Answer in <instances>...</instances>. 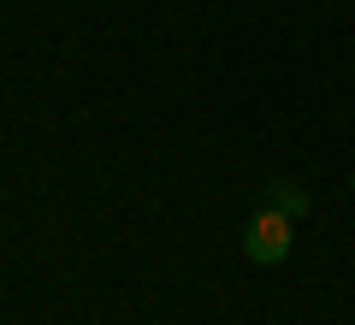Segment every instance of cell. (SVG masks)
Returning <instances> with one entry per match:
<instances>
[{"mask_svg":"<svg viewBox=\"0 0 355 325\" xmlns=\"http://www.w3.org/2000/svg\"><path fill=\"white\" fill-rule=\"evenodd\" d=\"M291 243H296V219H284L279 207L249 213V225H243V254H249L254 266H279L284 254H291Z\"/></svg>","mask_w":355,"mask_h":325,"instance_id":"cell-1","label":"cell"},{"mask_svg":"<svg viewBox=\"0 0 355 325\" xmlns=\"http://www.w3.org/2000/svg\"><path fill=\"white\" fill-rule=\"evenodd\" d=\"M266 207H279L284 219H302L314 201H308V189H302V184H291V177H272V184H266Z\"/></svg>","mask_w":355,"mask_h":325,"instance_id":"cell-2","label":"cell"},{"mask_svg":"<svg viewBox=\"0 0 355 325\" xmlns=\"http://www.w3.org/2000/svg\"><path fill=\"white\" fill-rule=\"evenodd\" d=\"M349 189H355V172H349Z\"/></svg>","mask_w":355,"mask_h":325,"instance_id":"cell-3","label":"cell"}]
</instances>
